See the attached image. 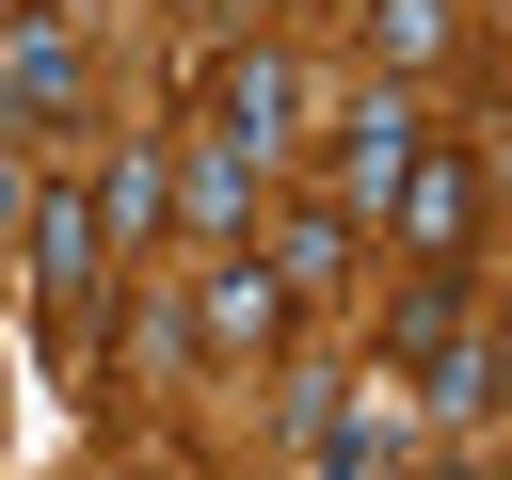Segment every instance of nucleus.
I'll return each instance as SVG.
<instances>
[{
	"label": "nucleus",
	"instance_id": "f257e3e1",
	"mask_svg": "<svg viewBox=\"0 0 512 480\" xmlns=\"http://www.w3.org/2000/svg\"><path fill=\"white\" fill-rule=\"evenodd\" d=\"M480 224H496L480 144H464V128H416V160H400V192L368 208V240H384L400 272H480Z\"/></svg>",
	"mask_w": 512,
	"mask_h": 480
},
{
	"label": "nucleus",
	"instance_id": "f03ea898",
	"mask_svg": "<svg viewBox=\"0 0 512 480\" xmlns=\"http://www.w3.org/2000/svg\"><path fill=\"white\" fill-rule=\"evenodd\" d=\"M304 128H320V64H304V48H272V32H256V48H224V64H208V128H192V144H224V160H256V176H272V160H304Z\"/></svg>",
	"mask_w": 512,
	"mask_h": 480
},
{
	"label": "nucleus",
	"instance_id": "7ed1b4c3",
	"mask_svg": "<svg viewBox=\"0 0 512 480\" xmlns=\"http://www.w3.org/2000/svg\"><path fill=\"white\" fill-rule=\"evenodd\" d=\"M416 128H432V112H416V80H368V96H336V112L304 128V144H320V176H304V192L368 224V208L400 192V160H416Z\"/></svg>",
	"mask_w": 512,
	"mask_h": 480
},
{
	"label": "nucleus",
	"instance_id": "20e7f679",
	"mask_svg": "<svg viewBox=\"0 0 512 480\" xmlns=\"http://www.w3.org/2000/svg\"><path fill=\"white\" fill-rule=\"evenodd\" d=\"M16 272H32V304H48V320H80V304H96V272H112L96 176H32V208H16Z\"/></svg>",
	"mask_w": 512,
	"mask_h": 480
},
{
	"label": "nucleus",
	"instance_id": "39448f33",
	"mask_svg": "<svg viewBox=\"0 0 512 480\" xmlns=\"http://www.w3.org/2000/svg\"><path fill=\"white\" fill-rule=\"evenodd\" d=\"M96 112V32L48 0V16H0V128H80Z\"/></svg>",
	"mask_w": 512,
	"mask_h": 480
},
{
	"label": "nucleus",
	"instance_id": "423d86ee",
	"mask_svg": "<svg viewBox=\"0 0 512 480\" xmlns=\"http://www.w3.org/2000/svg\"><path fill=\"white\" fill-rule=\"evenodd\" d=\"M240 240H256V272H272L288 304H336V288L368 272V224H352V208H320V192H256V224H240Z\"/></svg>",
	"mask_w": 512,
	"mask_h": 480
},
{
	"label": "nucleus",
	"instance_id": "0eeeda50",
	"mask_svg": "<svg viewBox=\"0 0 512 480\" xmlns=\"http://www.w3.org/2000/svg\"><path fill=\"white\" fill-rule=\"evenodd\" d=\"M208 368H272L288 352V288L256 272V240H208V272H192V320H176Z\"/></svg>",
	"mask_w": 512,
	"mask_h": 480
},
{
	"label": "nucleus",
	"instance_id": "6e6552de",
	"mask_svg": "<svg viewBox=\"0 0 512 480\" xmlns=\"http://www.w3.org/2000/svg\"><path fill=\"white\" fill-rule=\"evenodd\" d=\"M96 224H112V256H160V240H176V144L128 128V144L96 160Z\"/></svg>",
	"mask_w": 512,
	"mask_h": 480
},
{
	"label": "nucleus",
	"instance_id": "1a4fd4ad",
	"mask_svg": "<svg viewBox=\"0 0 512 480\" xmlns=\"http://www.w3.org/2000/svg\"><path fill=\"white\" fill-rule=\"evenodd\" d=\"M464 48V0H368V80H432Z\"/></svg>",
	"mask_w": 512,
	"mask_h": 480
},
{
	"label": "nucleus",
	"instance_id": "9d476101",
	"mask_svg": "<svg viewBox=\"0 0 512 480\" xmlns=\"http://www.w3.org/2000/svg\"><path fill=\"white\" fill-rule=\"evenodd\" d=\"M256 192H272V176H256V160H224V144H192V160H176V224H192V240H240V224H256Z\"/></svg>",
	"mask_w": 512,
	"mask_h": 480
},
{
	"label": "nucleus",
	"instance_id": "9b49d317",
	"mask_svg": "<svg viewBox=\"0 0 512 480\" xmlns=\"http://www.w3.org/2000/svg\"><path fill=\"white\" fill-rule=\"evenodd\" d=\"M16 208H32V176H16V160H0V256H16Z\"/></svg>",
	"mask_w": 512,
	"mask_h": 480
},
{
	"label": "nucleus",
	"instance_id": "f8f14e48",
	"mask_svg": "<svg viewBox=\"0 0 512 480\" xmlns=\"http://www.w3.org/2000/svg\"><path fill=\"white\" fill-rule=\"evenodd\" d=\"M160 16H192V32H224V16H240V0H160Z\"/></svg>",
	"mask_w": 512,
	"mask_h": 480
},
{
	"label": "nucleus",
	"instance_id": "ddd939ff",
	"mask_svg": "<svg viewBox=\"0 0 512 480\" xmlns=\"http://www.w3.org/2000/svg\"><path fill=\"white\" fill-rule=\"evenodd\" d=\"M0 16H48V0H0Z\"/></svg>",
	"mask_w": 512,
	"mask_h": 480
}]
</instances>
